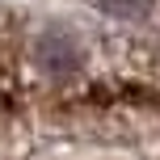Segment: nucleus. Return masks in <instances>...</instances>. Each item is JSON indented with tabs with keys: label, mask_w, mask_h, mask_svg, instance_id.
<instances>
[{
	"label": "nucleus",
	"mask_w": 160,
	"mask_h": 160,
	"mask_svg": "<svg viewBox=\"0 0 160 160\" xmlns=\"http://www.w3.org/2000/svg\"><path fill=\"white\" fill-rule=\"evenodd\" d=\"M34 55H38V63L55 59V68H63V72L80 63V47H76V38H68V34H59V30L42 34V38H38V47H34Z\"/></svg>",
	"instance_id": "1"
}]
</instances>
